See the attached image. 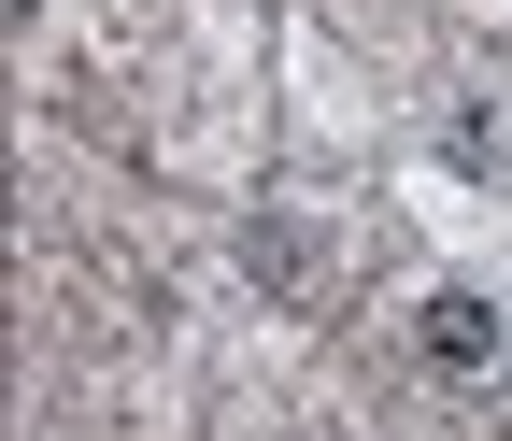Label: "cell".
<instances>
[{"mask_svg": "<svg viewBox=\"0 0 512 441\" xmlns=\"http://www.w3.org/2000/svg\"><path fill=\"white\" fill-rule=\"evenodd\" d=\"M413 342H427V370H456V385H470V370H498V299L441 285V299L413 313Z\"/></svg>", "mask_w": 512, "mask_h": 441, "instance_id": "1", "label": "cell"}]
</instances>
